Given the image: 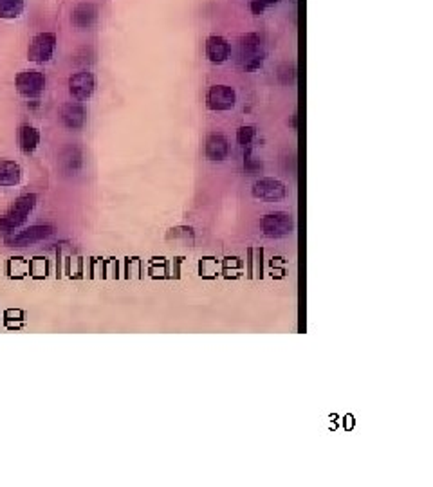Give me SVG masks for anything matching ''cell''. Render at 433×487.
<instances>
[{
  "mask_svg": "<svg viewBox=\"0 0 433 487\" xmlns=\"http://www.w3.org/2000/svg\"><path fill=\"white\" fill-rule=\"evenodd\" d=\"M36 206V195L35 194H26L22 197H19L15 201V204L9 208V211L4 216H0V233L2 235H9L13 233V229H16L19 226H22L26 222V219L31 215V211Z\"/></svg>",
  "mask_w": 433,
  "mask_h": 487,
  "instance_id": "obj_1",
  "label": "cell"
},
{
  "mask_svg": "<svg viewBox=\"0 0 433 487\" xmlns=\"http://www.w3.org/2000/svg\"><path fill=\"white\" fill-rule=\"evenodd\" d=\"M15 87L20 96L27 98V100H36L46 89V76L35 69L22 70V73L16 74Z\"/></svg>",
  "mask_w": 433,
  "mask_h": 487,
  "instance_id": "obj_2",
  "label": "cell"
},
{
  "mask_svg": "<svg viewBox=\"0 0 433 487\" xmlns=\"http://www.w3.org/2000/svg\"><path fill=\"white\" fill-rule=\"evenodd\" d=\"M54 49H56V35L54 33H38L33 36L29 49H27V58L35 63H46L53 58Z\"/></svg>",
  "mask_w": 433,
  "mask_h": 487,
  "instance_id": "obj_3",
  "label": "cell"
},
{
  "mask_svg": "<svg viewBox=\"0 0 433 487\" xmlns=\"http://www.w3.org/2000/svg\"><path fill=\"white\" fill-rule=\"evenodd\" d=\"M260 228H262L264 235L269 236V239H282L293 233V219L291 215L282 211L269 213L260 221Z\"/></svg>",
  "mask_w": 433,
  "mask_h": 487,
  "instance_id": "obj_4",
  "label": "cell"
},
{
  "mask_svg": "<svg viewBox=\"0 0 433 487\" xmlns=\"http://www.w3.org/2000/svg\"><path fill=\"white\" fill-rule=\"evenodd\" d=\"M236 103V93L229 85H213L206 94V105L209 110L224 112L231 110Z\"/></svg>",
  "mask_w": 433,
  "mask_h": 487,
  "instance_id": "obj_5",
  "label": "cell"
},
{
  "mask_svg": "<svg viewBox=\"0 0 433 487\" xmlns=\"http://www.w3.org/2000/svg\"><path fill=\"white\" fill-rule=\"evenodd\" d=\"M53 226H31V228L24 229V231L16 233V235L6 236V244L11 246V248H24V246H33V244H38L42 240H46L47 236L53 235Z\"/></svg>",
  "mask_w": 433,
  "mask_h": 487,
  "instance_id": "obj_6",
  "label": "cell"
},
{
  "mask_svg": "<svg viewBox=\"0 0 433 487\" xmlns=\"http://www.w3.org/2000/svg\"><path fill=\"white\" fill-rule=\"evenodd\" d=\"M94 89H96V80H94L93 73H89V70H81V73L73 74L69 78V93L74 100H89L93 96Z\"/></svg>",
  "mask_w": 433,
  "mask_h": 487,
  "instance_id": "obj_7",
  "label": "cell"
},
{
  "mask_svg": "<svg viewBox=\"0 0 433 487\" xmlns=\"http://www.w3.org/2000/svg\"><path fill=\"white\" fill-rule=\"evenodd\" d=\"M253 197L267 199V201H276V199L286 197V184L278 179L262 177L253 184Z\"/></svg>",
  "mask_w": 433,
  "mask_h": 487,
  "instance_id": "obj_8",
  "label": "cell"
},
{
  "mask_svg": "<svg viewBox=\"0 0 433 487\" xmlns=\"http://www.w3.org/2000/svg\"><path fill=\"white\" fill-rule=\"evenodd\" d=\"M60 117H62V123L66 125L67 128L71 130H80L83 125H85L87 120V112L83 105L76 103V101H71V103H66L60 110Z\"/></svg>",
  "mask_w": 433,
  "mask_h": 487,
  "instance_id": "obj_9",
  "label": "cell"
},
{
  "mask_svg": "<svg viewBox=\"0 0 433 487\" xmlns=\"http://www.w3.org/2000/svg\"><path fill=\"white\" fill-rule=\"evenodd\" d=\"M206 56L212 63H224L229 58V43L224 36L212 35L206 40Z\"/></svg>",
  "mask_w": 433,
  "mask_h": 487,
  "instance_id": "obj_10",
  "label": "cell"
},
{
  "mask_svg": "<svg viewBox=\"0 0 433 487\" xmlns=\"http://www.w3.org/2000/svg\"><path fill=\"white\" fill-rule=\"evenodd\" d=\"M71 20H73L74 27H78V29H89V27H93L96 23L98 8L94 4H90V2H81V4H78L74 8Z\"/></svg>",
  "mask_w": 433,
  "mask_h": 487,
  "instance_id": "obj_11",
  "label": "cell"
},
{
  "mask_svg": "<svg viewBox=\"0 0 433 487\" xmlns=\"http://www.w3.org/2000/svg\"><path fill=\"white\" fill-rule=\"evenodd\" d=\"M229 145L222 134H212L206 140V157L209 161H222L228 157Z\"/></svg>",
  "mask_w": 433,
  "mask_h": 487,
  "instance_id": "obj_12",
  "label": "cell"
},
{
  "mask_svg": "<svg viewBox=\"0 0 433 487\" xmlns=\"http://www.w3.org/2000/svg\"><path fill=\"white\" fill-rule=\"evenodd\" d=\"M260 49H262V40H260L259 35L249 33V35L244 36V38L240 40V56L246 60L244 66L251 62V60L264 58V53Z\"/></svg>",
  "mask_w": 433,
  "mask_h": 487,
  "instance_id": "obj_13",
  "label": "cell"
},
{
  "mask_svg": "<svg viewBox=\"0 0 433 487\" xmlns=\"http://www.w3.org/2000/svg\"><path fill=\"white\" fill-rule=\"evenodd\" d=\"M22 181V168L19 162L0 159V188L16 186Z\"/></svg>",
  "mask_w": 433,
  "mask_h": 487,
  "instance_id": "obj_14",
  "label": "cell"
},
{
  "mask_svg": "<svg viewBox=\"0 0 433 487\" xmlns=\"http://www.w3.org/2000/svg\"><path fill=\"white\" fill-rule=\"evenodd\" d=\"M40 145V132L31 125H22L19 130V147L24 154H33Z\"/></svg>",
  "mask_w": 433,
  "mask_h": 487,
  "instance_id": "obj_15",
  "label": "cell"
},
{
  "mask_svg": "<svg viewBox=\"0 0 433 487\" xmlns=\"http://www.w3.org/2000/svg\"><path fill=\"white\" fill-rule=\"evenodd\" d=\"M24 11V0H0V19H19Z\"/></svg>",
  "mask_w": 433,
  "mask_h": 487,
  "instance_id": "obj_16",
  "label": "cell"
},
{
  "mask_svg": "<svg viewBox=\"0 0 433 487\" xmlns=\"http://www.w3.org/2000/svg\"><path fill=\"white\" fill-rule=\"evenodd\" d=\"M256 130L255 127H251V125H246V127H240L239 130H236V143L240 145V147H249L253 141V137H255Z\"/></svg>",
  "mask_w": 433,
  "mask_h": 487,
  "instance_id": "obj_17",
  "label": "cell"
},
{
  "mask_svg": "<svg viewBox=\"0 0 433 487\" xmlns=\"http://www.w3.org/2000/svg\"><path fill=\"white\" fill-rule=\"evenodd\" d=\"M249 8H251L253 15L260 16L264 11H266L267 6L264 4V0H251V2H249Z\"/></svg>",
  "mask_w": 433,
  "mask_h": 487,
  "instance_id": "obj_18",
  "label": "cell"
},
{
  "mask_svg": "<svg viewBox=\"0 0 433 487\" xmlns=\"http://www.w3.org/2000/svg\"><path fill=\"white\" fill-rule=\"evenodd\" d=\"M278 0H264V4L266 6H273V4H276Z\"/></svg>",
  "mask_w": 433,
  "mask_h": 487,
  "instance_id": "obj_19",
  "label": "cell"
}]
</instances>
